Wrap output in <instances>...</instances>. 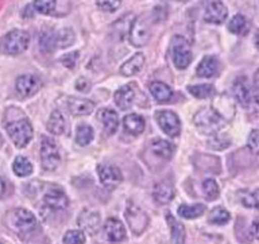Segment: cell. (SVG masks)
Masks as SVG:
<instances>
[{
	"mask_svg": "<svg viewBox=\"0 0 259 244\" xmlns=\"http://www.w3.org/2000/svg\"><path fill=\"white\" fill-rule=\"evenodd\" d=\"M226 119L215 106L203 107L193 117V124L204 135H215L226 125Z\"/></svg>",
	"mask_w": 259,
	"mask_h": 244,
	"instance_id": "6da1fadb",
	"label": "cell"
},
{
	"mask_svg": "<svg viewBox=\"0 0 259 244\" xmlns=\"http://www.w3.org/2000/svg\"><path fill=\"white\" fill-rule=\"evenodd\" d=\"M6 131L9 133L10 139L18 148H24L28 146L33 137V128L30 125L28 118L25 117L7 122Z\"/></svg>",
	"mask_w": 259,
	"mask_h": 244,
	"instance_id": "7a4b0ae2",
	"label": "cell"
},
{
	"mask_svg": "<svg viewBox=\"0 0 259 244\" xmlns=\"http://www.w3.org/2000/svg\"><path fill=\"white\" fill-rule=\"evenodd\" d=\"M29 42H30V37L28 32L14 29L2 37L0 52H3L6 55H18L28 48Z\"/></svg>",
	"mask_w": 259,
	"mask_h": 244,
	"instance_id": "3957f363",
	"label": "cell"
},
{
	"mask_svg": "<svg viewBox=\"0 0 259 244\" xmlns=\"http://www.w3.org/2000/svg\"><path fill=\"white\" fill-rule=\"evenodd\" d=\"M171 59L177 69H187L192 62V50L187 38L183 36H175L171 38Z\"/></svg>",
	"mask_w": 259,
	"mask_h": 244,
	"instance_id": "277c9868",
	"label": "cell"
},
{
	"mask_svg": "<svg viewBox=\"0 0 259 244\" xmlns=\"http://www.w3.org/2000/svg\"><path fill=\"white\" fill-rule=\"evenodd\" d=\"M40 156H41V166L44 170H55L61 162V154L57 143L51 137H42L41 148H40Z\"/></svg>",
	"mask_w": 259,
	"mask_h": 244,
	"instance_id": "5b68a950",
	"label": "cell"
},
{
	"mask_svg": "<svg viewBox=\"0 0 259 244\" xmlns=\"http://www.w3.org/2000/svg\"><path fill=\"white\" fill-rule=\"evenodd\" d=\"M11 224L19 235H29L37 228L36 217L26 209H17L11 213Z\"/></svg>",
	"mask_w": 259,
	"mask_h": 244,
	"instance_id": "8992f818",
	"label": "cell"
},
{
	"mask_svg": "<svg viewBox=\"0 0 259 244\" xmlns=\"http://www.w3.org/2000/svg\"><path fill=\"white\" fill-rule=\"evenodd\" d=\"M151 38V29L144 17L135 18L129 28V40L135 47H144Z\"/></svg>",
	"mask_w": 259,
	"mask_h": 244,
	"instance_id": "52a82bcc",
	"label": "cell"
},
{
	"mask_svg": "<svg viewBox=\"0 0 259 244\" xmlns=\"http://www.w3.org/2000/svg\"><path fill=\"white\" fill-rule=\"evenodd\" d=\"M156 122L162 131L169 137H177L181 132V122L179 115L170 110H160L156 113Z\"/></svg>",
	"mask_w": 259,
	"mask_h": 244,
	"instance_id": "ba28073f",
	"label": "cell"
},
{
	"mask_svg": "<svg viewBox=\"0 0 259 244\" xmlns=\"http://www.w3.org/2000/svg\"><path fill=\"white\" fill-rule=\"evenodd\" d=\"M125 218H126L127 224L131 226L132 232H135L136 235H140L146 230L147 225H148V216L146 212H143L142 209L136 206L135 203H129L127 205L126 212H125Z\"/></svg>",
	"mask_w": 259,
	"mask_h": 244,
	"instance_id": "9c48e42d",
	"label": "cell"
},
{
	"mask_svg": "<svg viewBox=\"0 0 259 244\" xmlns=\"http://www.w3.org/2000/svg\"><path fill=\"white\" fill-rule=\"evenodd\" d=\"M42 87L41 80L37 75L24 74L19 75L15 81V90L21 98H30L34 94H37L38 90Z\"/></svg>",
	"mask_w": 259,
	"mask_h": 244,
	"instance_id": "30bf717a",
	"label": "cell"
},
{
	"mask_svg": "<svg viewBox=\"0 0 259 244\" xmlns=\"http://www.w3.org/2000/svg\"><path fill=\"white\" fill-rule=\"evenodd\" d=\"M233 95H235L236 100L245 108H250L252 102L256 98L252 90H251L250 83L247 81L245 77H239L233 83Z\"/></svg>",
	"mask_w": 259,
	"mask_h": 244,
	"instance_id": "8fae6325",
	"label": "cell"
},
{
	"mask_svg": "<svg viewBox=\"0 0 259 244\" xmlns=\"http://www.w3.org/2000/svg\"><path fill=\"white\" fill-rule=\"evenodd\" d=\"M228 18V9L221 0H210L204 7V21L208 24L220 25Z\"/></svg>",
	"mask_w": 259,
	"mask_h": 244,
	"instance_id": "7c38bea8",
	"label": "cell"
},
{
	"mask_svg": "<svg viewBox=\"0 0 259 244\" xmlns=\"http://www.w3.org/2000/svg\"><path fill=\"white\" fill-rule=\"evenodd\" d=\"M98 174L104 187L109 189L117 188L122 181V172L118 169L117 166L110 165H99L98 166Z\"/></svg>",
	"mask_w": 259,
	"mask_h": 244,
	"instance_id": "4fadbf2b",
	"label": "cell"
},
{
	"mask_svg": "<svg viewBox=\"0 0 259 244\" xmlns=\"http://www.w3.org/2000/svg\"><path fill=\"white\" fill-rule=\"evenodd\" d=\"M77 224L84 232L95 235L100 228V214L94 210H82L77 218Z\"/></svg>",
	"mask_w": 259,
	"mask_h": 244,
	"instance_id": "5bb4252c",
	"label": "cell"
},
{
	"mask_svg": "<svg viewBox=\"0 0 259 244\" xmlns=\"http://www.w3.org/2000/svg\"><path fill=\"white\" fill-rule=\"evenodd\" d=\"M44 203L52 210H63L69 206V197L61 188H51L44 195Z\"/></svg>",
	"mask_w": 259,
	"mask_h": 244,
	"instance_id": "9a60e30c",
	"label": "cell"
},
{
	"mask_svg": "<svg viewBox=\"0 0 259 244\" xmlns=\"http://www.w3.org/2000/svg\"><path fill=\"white\" fill-rule=\"evenodd\" d=\"M104 233L106 237L111 241V243H119L126 237V230L125 226L117 218H109L104 224Z\"/></svg>",
	"mask_w": 259,
	"mask_h": 244,
	"instance_id": "2e32d148",
	"label": "cell"
},
{
	"mask_svg": "<svg viewBox=\"0 0 259 244\" xmlns=\"http://www.w3.org/2000/svg\"><path fill=\"white\" fill-rule=\"evenodd\" d=\"M135 96H136V92H135V88H133L132 84H127L121 87L119 90L115 92L114 95V100L119 108L122 110H127L131 108L135 103Z\"/></svg>",
	"mask_w": 259,
	"mask_h": 244,
	"instance_id": "e0dca14e",
	"label": "cell"
},
{
	"mask_svg": "<svg viewBox=\"0 0 259 244\" xmlns=\"http://www.w3.org/2000/svg\"><path fill=\"white\" fill-rule=\"evenodd\" d=\"M67 108L73 115L81 117V115H90L95 110V104L87 99L69 98L67 99Z\"/></svg>",
	"mask_w": 259,
	"mask_h": 244,
	"instance_id": "ac0fdd59",
	"label": "cell"
},
{
	"mask_svg": "<svg viewBox=\"0 0 259 244\" xmlns=\"http://www.w3.org/2000/svg\"><path fill=\"white\" fill-rule=\"evenodd\" d=\"M175 197V188L167 181H160L154 187V199L159 205H167Z\"/></svg>",
	"mask_w": 259,
	"mask_h": 244,
	"instance_id": "d6986e66",
	"label": "cell"
},
{
	"mask_svg": "<svg viewBox=\"0 0 259 244\" xmlns=\"http://www.w3.org/2000/svg\"><path fill=\"white\" fill-rule=\"evenodd\" d=\"M98 118L102 122L104 131L107 132L109 135H113L115 133V131L118 129V125H119V118H118V114L111 110V108H102L98 114Z\"/></svg>",
	"mask_w": 259,
	"mask_h": 244,
	"instance_id": "ffe728a7",
	"label": "cell"
},
{
	"mask_svg": "<svg viewBox=\"0 0 259 244\" xmlns=\"http://www.w3.org/2000/svg\"><path fill=\"white\" fill-rule=\"evenodd\" d=\"M218 67H220V62L215 57H204L200 61V63L198 65V69H196V74L199 77H203V78H210L212 75L217 74Z\"/></svg>",
	"mask_w": 259,
	"mask_h": 244,
	"instance_id": "44dd1931",
	"label": "cell"
},
{
	"mask_svg": "<svg viewBox=\"0 0 259 244\" xmlns=\"http://www.w3.org/2000/svg\"><path fill=\"white\" fill-rule=\"evenodd\" d=\"M146 65V58L143 54H136L132 58H129L122 66H121V74L125 77H131V75L137 74L139 71L142 70Z\"/></svg>",
	"mask_w": 259,
	"mask_h": 244,
	"instance_id": "7402d4cb",
	"label": "cell"
},
{
	"mask_svg": "<svg viewBox=\"0 0 259 244\" xmlns=\"http://www.w3.org/2000/svg\"><path fill=\"white\" fill-rule=\"evenodd\" d=\"M123 128L127 133L137 136L143 133L146 128V122H144V118L139 114H127L126 117L123 118Z\"/></svg>",
	"mask_w": 259,
	"mask_h": 244,
	"instance_id": "603a6c76",
	"label": "cell"
},
{
	"mask_svg": "<svg viewBox=\"0 0 259 244\" xmlns=\"http://www.w3.org/2000/svg\"><path fill=\"white\" fill-rule=\"evenodd\" d=\"M150 92L154 96L156 102L159 103H166L169 102L171 96H173V91L170 90L169 85H166L165 83L160 81H154L150 84Z\"/></svg>",
	"mask_w": 259,
	"mask_h": 244,
	"instance_id": "cb8c5ba5",
	"label": "cell"
},
{
	"mask_svg": "<svg viewBox=\"0 0 259 244\" xmlns=\"http://www.w3.org/2000/svg\"><path fill=\"white\" fill-rule=\"evenodd\" d=\"M167 224L171 230V239L175 244H184L185 237H187V232H185V226L177 221L175 217H171L169 214L167 216Z\"/></svg>",
	"mask_w": 259,
	"mask_h": 244,
	"instance_id": "d4e9b609",
	"label": "cell"
},
{
	"mask_svg": "<svg viewBox=\"0 0 259 244\" xmlns=\"http://www.w3.org/2000/svg\"><path fill=\"white\" fill-rule=\"evenodd\" d=\"M151 147H152V151L163 159H170L175 152V146L170 141L163 140V139H155L151 143Z\"/></svg>",
	"mask_w": 259,
	"mask_h": 244,
	"instance_id": "484cf974",
	"label": "cell"
},
{
	"mask_svg": "<svg viewBox=\"0 0 259 244\" xmlns=\"http://www.w3.org/2000/svg\"><path fill=\"white\" fill-rule=\"evenodd\" d=\"M47 129L51 132L52 135H62L65 129H66V122H65V118L62 115L61 111H52L50 118H48L47 122Z\"/></svg>",
	"mask_w": 259,
	"mask_h": 244,
	"instance_id": "4316f807",
	"label": "cell"
},
{
	"mask_svg": "<svg viewBox=\"0 0 259 244\" xmlns=\"http://www.w3.org/2000/svg\"><path fill=\"white\" fill-rule=\"evenodd\" d=\"M206 212V206L202 203L196 205H181L179 207V216L185 218V220H195L198 217L203 216Z\"/></svg>",
	"mask_w": 259,
	"mask_h": 244,
	"instance_id": "83f0119b",
	"label": "cell"
},
{
	"mask_svg": "<svg viewBox=\"0 0 259 244\" xmlns=\"http://www.w3.org/2000/svg\"><path fill=\"white\" fill-rule=\"evenodd\" d=\"M228 28H229V30H231L233 34L244 36V34H247L248 30H250V24H248V19L245 18L244 15L237 14L231 19Z\"/></svg>",
	"mask_w": 259,
	"mask_h": 244,
	"instance_id": "f1b7e54d",
	"label": "cell"
},
{
	"mask_svg": "<svg viewBox=\"0 0 259 244\" xmlns=\"http://www.w3.org/2000/svg\"><path fill=\"white\" fill-rule=\"evenodd\" d=\"M13 170L18 177H26L33 173V166L30 164V160L25 156H17L13 164Z\"/></svg>",
	"mask_w": 259,
	"mask_h": 244,
	"instance_id": "f546056e",
	"label": "cell"
},
{
	"mask_svg": "<svg viewBox=\"0 0 259 244\" xmlns=\"http://www.w3.org/2000/svg\"><path fill=\"white\" fill-rule=\"evenodd\" d=\"M94 140V129L90 125H80L75 131V143L81 147L91 144Z\"/></svg>",
	"mask_w": 259,
	"mask_h": 244,
	"instance_id": "4dcf8cb0",
	"label": "cell"
},
{
	"mask_svg": "<svg viewBox=\"0 0 259 244\" xmlns=\"http://www.w3.org/2000/svg\"><path fill=\"white\" fill-rule=\"evenodd\" d=\"M239 199L243 206L250 207V209H259V189L239 191Z\"/></svg>",
	"mask_w": 259,
	"mask_h": 244,
	"instance_id": "1f68e13d",
	"label": "cell"
},
{
	"mask_svg": "<svg viewBox=\"0 0 259 244\" xmlns=\"http://www.w3.org/2000/svg\"><path fill=\"white\" fill-rule=\"evenodd\" d=\"M40 46H41L42 51H55L58 48L57 32H54V30H46V32H42L40 34Z\"/></svg>",
	"mask_w": 259,
	"mask_h": 244,
	"instance_id": "d6a6232c",
	"label": "cell"
},
{
	"mask_svg": "<svg viewBox=\"0 0 259 244\" xmlns=\"http://www.w3.org/2000/svg\"><path fill=\"white\" fill-rule=\"evenodd\" d=\"M231 220V214L224 207H215L208 214V222L212 225H226Z\"/></svg>",
	"mask_w": 259,
	"mask_h": 244,
	"instance_id": "836d02e7",
	"label": "cell"
},
{
	"mask_svg": "<svg viewBox=\"0 0 259 244\" xmlns=\"http://www.w3.org/2000/svg\"><path fill=\"white\" fill-rule=\"evenodd\" d=\"M188 91L193 98H198V99H207L214 94V88H212V85H208V84L191 85V87H188Z\"/></svg>",
	"mask_w": 259,
	"mask_h": 244,
	"instance_id": "e575fe53",
	"label": "cell"
},
{
	"mask_svg": "<svg viewBox=\"0 0 259 244\" xmlns=\"http://www.w3.org/2000/svg\"><path fill=\"white\" fill-rule=\"evenodd\" d=\"M203 193L208 200H215L220 196V187L215 180L207 179L203 181Z\"/></svg>",
	"mask_w": 259,
	"mask_h": 244,
	"instance_id": "d590c367",
	"label": "cell"
},
{
	"mask_svg": "<svg viewBox=\"0 0 259 244\" xmlns=\"http://www.w3.org/2000/svg\"><path fill=\"white\" fill-rule=\"evenodd\" d=\"M74 32L71 29H62V30L57 32L58 48L70 47L71 44L74 43Z\"/></svg>",
	"mask_w": 259,
	"mask_h": 244,
	"instance_id": "8d00e7d4",
	"label": "cell"
},
{
	"mask_svg": "<svg viewBox=\"0 0 259 244\" xmlns=\"http://www.w3.org/2000/svg\"><path fill=\"white\" fill-rule=\"evenodd\" d=\"M34 10L42 15H50L57 7V0H34Z\"/></svg>",
	"mask_w": 259,
	"mask_h": 244,
	"instance_id": "74e56055",
	"label": "cell"
},
{
	"mask_svg": "<svg viewBox=\"0 0 259 244\" xmlns=\"http://www.w3.org/2000/svg\"><path fill=\"white\" fill-rule=\"evenodd\" d=\"M85 235L81 230H69L63 236V244H84Z\"/></svg>",
	"mask_w": 259,
	"mask_h": 244,
	"instance_id": "f35d334b",
	"label": "cell"
},
{
	"mask_svg": "<svg viewBox=\"0 0 259 244\" xmlns=\"http://www.w3.org/2000/svg\"><path fill=\"white\" fill-rule=\"evenodd\" d=\"M96 5L102 11L113 13L121 6V0H96Z\"/></svg>",
	"mask_w": 259,
	"mask_h": 244,
	"instance_id": "ab89813d",
	"label": "cell"
},
{
	"mask_svg": "<svg viewBox=\"0 0 259 244\" xmlns=\"http://www.w3.org/2000/svg\"><path fill=\"white\" fill-rule=\"evenodd\" d=\"M247 147L252 154L259 155V129H254L251 132L247 140Z\"/></svg>",
	"mask_w": 259,
	"mask_h": 244,
	"instance_id": "60d3db41",
	"label": "cell"
},
{
	"mask_svg": "<svg viewBox=\"0 0 259 244\" xmlns=\"http://www.w3.org/2000/svg\"><path fill=\"white\" fill-rule=\"evenodd\" d=\"M208 144H210V147L214 148V150H225V148L229 147L231 141L224 136H214L212 139H210Z\"/></svg>",
	"mask_w": 259,
	"mask_h": 244,
	"instance_id": "b9f144b4",
	"label": "cell"
},
{
	"mask_svg": "<svg viewBox=\"0 0 259 244\" xmlns=\"http://www.w3.org/2000/svg\"><path fill=\"white\" fill-rule=\"evenodd\" d=\"M77 61H78V52L77 51L69 52L66 55H63L61 59L62 65L65 66V67H67V69H73L75 66V63H77Z\"/></svg>",
	"mask_w": 259,
	"mask_h": 244,
	"instance_id": "7bdbcfd3",
	"label": "cell"
},
{
	"mask_svg": "<svg viewBox=\"0 0 259 244\" xmlns=\"http://www.w3.org/2000/svg\"><path fill=\"white\" fill-rule=\"evenodd\" d=\"M251 235L259 240V220H255L251 225Z\"/></svg>",
	"mask_w": 259,
	"mask_h": 244,
	"instance_id": "ee69618b",
	"label": "cell"
},
{
	"mask_svg": "<svg viewBox=\"0 0 259 244\" xmlns=\"http://www.w3.org/2000/svg\"><path fill=\"white\" fill-rule=\"evenodd\" d=\"M5 192H6V183H5V180L0 177V197L5 195Z\"/></svg>",
	"mask_w": 259,
	"mask_h": 244,
	"instance_id": "f6af8a7d",
	"label": "cell"
},
{
	"mask_svg": "<svg viewBox=\"0 0 259 244\" xmlns=\"http://www.w3.org/2000/svg\"><path fill=\"white\" fill-rule=\"evenodd\" d=\"M255 87H256V91H259V70L255 73Z\"/></svg>",
	"mask_w": 259,
	"mask_h": 244,
	"instance_id": "bcb514c9",
	"label": "cell"
},
{
	"mask_svg": "<svg viewBox=\"0 0 259 244\" xmlns=\"http://www.w3.org/2000/svg\"><path fill=\"white\" fill-rule=\"evenodd\" d=\"M255 46H256V48L259 50V30L256 32V36H255Z\"/></svg>",
	"mask_w": 259,
	"mask_h": 244,
	"instance_id": "7dc6e473",
	"label": "cell"
},
{
	"mask_svg": "<svg viewBox=\"0 0 259 244\" xmlns=\"http://www.w3.org/2000/svg\"><path fill=\"white\" fill-rule=\"evenodd\" d=\"M162 2H180V3H184V2H188V0H162Z\"/></svg>",
	"mask_w": 259,
	"mask_h": 244,
	"instance_id": "c3c4849f",
	"label": "cell"
},
{
	"mask_svg": "<svg viewBox=\"0 0 259 244\" xmlns=\"http://www.w3.org/2000/svg\"><path fill=\"white\" fill-rule=\"evenodd\" d=\"M0 244H2V243H0Z\"/></svg>",
	"mask_w": 259,
	"mask_h": 244,
	"instance_id": "681fc988",
	"label": "cell"
},
{
	"mask_svg": "<svg viewBox=\"0 0 259 244\" xmlns=\"http://www.w3.org/2000/svg\"><path fill=\"white\" fill-rule=\"evenodd\" d=\"M0 141H2V140H0Z\"/></svg>",
	"mask_w": 259,
	"mask_h": 244,
	"instance_id": "f907efd6",
	"label": "cell"
}]
</instances>
